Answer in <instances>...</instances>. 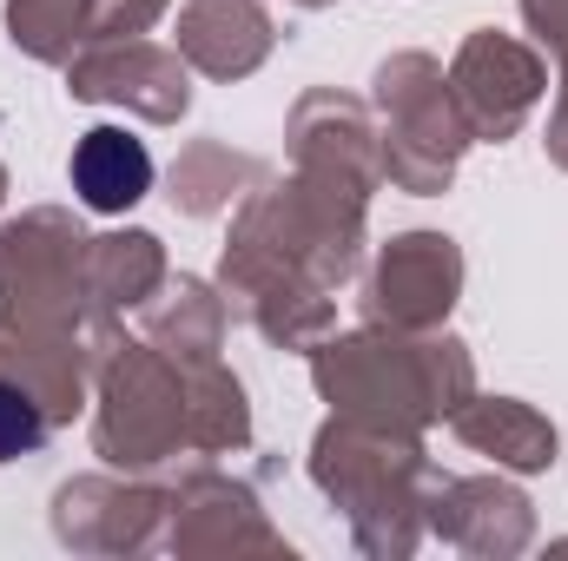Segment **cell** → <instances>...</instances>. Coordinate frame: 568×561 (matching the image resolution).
<instances>
[{
	"label": "cell",
	"instance_id": "3",
	"mask_svg": "<svg viewBox=\"0 0 568 561\" xmlns=\"http://www.w3.org/2000/svg\"><path fill=\"white\" fill-rule=\"evenodd\" d=\"M311 390L317 404L344 417L397 422V429H436L449 422L483 384H476V350L443 324V330H331L311 350Z\"/></svg>",
	"mask_w": 568,
	"mask_h": 561
},
{
	"label": "cell",
	"instance_id": "15",
	"mask_svg": "<svg viewBox=\"0 0 568 561\" xmlns=\"http://www.w3.org/2000/svg\"><path fill=\"white\" fill-rule=\"evenodd\" d=\"M93 370H100V350L87 337L0 324V377H13L53 417V429H67L80 410H93Z\"/></svg>",
	"mask_w": 568,
	"mask_h": 561
},
{
	"label": "cell",
	"instance_id": "26",
	"mask_svg": "<svg viewBox=\"0 0 568 561\" xmlns=\"http://www.w3.org/2000/svg\"><path fill=\"white\" fill-rule=\"evenodd\" d=\"M542 152H549L556 172H568V53L562 73H556V106H549V126H542Z\"/></svg>",
	"mask_w": 568,
	"mask_h": 561
},
{
	"label": "cell",
	"instance_id": "6",
	"mask_svg": "<svg viewBox=\"0 0 568 561\" xmlns=\"http://www.w3.org/2000/svg\"><path fill=\"white\" fill-rule=\"evenodd\" d=\"M93 456L126 476H165L185 449V364L120 337L93 370Z\"/></svg>",
	"mask_w": 568,
	"mask_h": 561
},
{
	"label": "cell",
	"instance_id": "16",
	"mask_svg": "<svg viewBox=\"0 0 568 561\" xmlns=\"http://www.w3.org/2000/svg\"><path fill=\"white\" fill-rule=\"evenodd\" d=\"M456 442L469 449V456H489L496 469H509V476H549L556 462H562V429L542 417L529 397H469L456 417Z\"/></svg>",
	"mask_w": 568,
	"mask_h": 561
},
{
	"label": "cell",
	"instance_id": "14",
	"mask_svg": "<svg viewBox=\"0 0 568 561\" xmlns=\"http://www.w3.org/2000/svg\"><path fill=\"white\" fill-rule=\"evenodd\" d=\"M172 47L199 80L232 86V80H252L278 53V20L265 0H179Z\"/></svg>",
	"mask_w": 568,
	"mask_h": 561
},
{
	"label": "cell",
	"instance_id": "2",
	"mask_svg": "<svg viewBox=\"0 0 568 561\" xmlns=\"http://www.w3.org/2000/svg\"><path fill=\"white\" fill-rule=\"evenodd\" d=\"M304 469H311V489L344 516L357 555L410 561L429 542V496H436L443 469L429 456L424 429L331 410L311 429Z\"/></svg>",
	"mask_w": 568,
	"mask_h": 561
},
{
	"label": "cell",
	"instance_id": "12",
	"mask_svg": "<svg viewBox=\"0 0 568 561\" xmlns=\"http://www.w3.org/2000/svg\"><path fill=\"white\" fill-rule=\"evenodd\" d=\"M284 159L291 172H317L357 192H384V145H377V113L371 100L344 86H304L284 113Z\"/></svg>",
	"mask_w": 568,
	"mask_h": 561
},
{
	"label": "cell",
	"instance_id": "27",
	"mask_svg": "<svg viewBox=\"0 0 568 561\" xmlns=\"http://www.w3.org/2000/svg\"><path fill=\"white\" fill-rule=\"evenodd\" d=\"M291 7H304V13H324V7H337V0H291Z\"/></svg>",
	"mask_w": 568,
	"mask_h": 561
},
{
	"label": "cell",
	"instance_id": "5",
	"mask_svg": "<svg viewBox=\"0 0 568 561\" xmlns=\"http://www.w3.org/2000/svg\"><path fill=\"white\" fill-rule=\"evenodd\" d=\"M371 113H377V145H384V185L410 198H443L463 172L469 126L449 100V73L424 47L384 53L371 73Z\"/></svg>",
	"mask_w": 568,
	"mask_h": 561
},
{
	"label": "cell",
	"instance_id": "7",
	"mask_svg": "<svg viewBox=\"0 0 568 561\" xmlns=\"http://www.w3.org/2000/svg\"><path fill=\"white\" fill-rule=\"evenodd\" d=\"M159 549L179 561H245V555L291 561V542L265 516L258 489L245 476L219 469V462H185L172 476V509H165V542Z\"/></svg>",
	"mask_w": 568,
	"mask_h": 561
},
{
	"label": "cell",
	"instance_id": "20",
	"mask_svg": "<svg viewBox=\"0 0 568 561\" xmlns=\"http://www.w3.org/2000/svg\"><path fill=\"white\" fill-rule=\"evenodd\" d=\"M185 449H192V462H219V456L252 449V397L225 357L185 364Z\"/></svg>",
	"mask_w": 568,
	"mask_h": 561
},
{
	"label": "cell",
	"instance_id": "24",
	"mask_svg": "<svg viewBox=\"0 0 568 561\" xmlns=\"http://www.w3.org/2000/svg\"><path fill=\"white\" fill-rule=\"evenodd\" d=\"M172 13V0H93V40H140Z\"/></svg>",
	"mask_w": 568,
	"mask_h": 561
},
{
	"label": "cell",
	"instance_id": "19",
	"mask_svg": "<svg viewBox=\"0 0 568 561\" xmlns=\"http://www.w3.org/2000/svg\"><path fill=\"white\" fill-rule=\"evenodd\" d=\"M265 178H272V165H265L258 152L205 133V140H185L179 159L165 165V198H172L179 218H219V212H232V205H239L252 185H265Z\"/></svg>",
	"mask_w": 568,
	"mask_h": 561
},
{
	"label": "cell",
	"instance_id": "1",
	"mask_svg": "<svg viewBox=\"0 0 568 561\" xmlns=\"http://www.w3.org/2000/svg\"><path fill=\"white\" fill-rule=\"evenodd\" d=\"M364 245H371V192L317 178V172H284L252 185L232 205V238L219 252V290L239 310L252 290L284 278H311L324 290L364 272Z\"/></svg>",
	"mask_w": 568,
	"mask_h": 561
},
{
	"label": "cell",
	"instance_id": "8",
	"mask_svg": "<svg viewBox=\"0 0 568 561\" xmlns=\"http://www.w3.org/2000/svg\"><path fill=\"white\" fill-rule=\"evenodd\" d=\"M443 73H449V100L476 145H509L549 93L542 47L523 33H503V27H469Z\"/></svg>",
	"mask_w": 568,
	"mask_h": 561
},
{
	"label": "cell",
	"instance_id": "13",
	"mask_svg": "<svg viewBox=\"0 0 568 561\" xmlns=\"http://www.w3.org/2000/svg\"><path fill=\"white\" fill-rule=\"evenodd\" d=\"M429 542L476 561H516L536 549V502L509 482V469L443 476L429 496Z\"/></svg>",
	"mask_w": 568,
	"mask_h": 561
},
{
	"label": "cell",
	"instance_id": "28",
	"mask_svg": "<svg viewBox=\"0 0 568 561\" xmlns=\"http://www.w3.org/2000/svg\"><path fill=\"white\" fill-rule=\"evenodd\" d=\"M7 192H13V172H7V159H0V205H7Z\"/></svg>",
	"mask_w": 568,
	"mask_h": 561
},
{
	"label": "cell",
	"instance_id": "22",
	"mask_svg": "<svg viewBox=\"0 0 568 561\" xmlns=\"http://www.w3.org/2000/svg\"><path fill=\"white\" fill-rule=\"evenodd\" d=\"M7 47L33 67H67L93 40V0H7L0 7Z\"/></svg>",
	"mask_w": 568,
	"mask_h": 561
},
{
	"label": "cell",
	"instance_id": "10",
	"mask_svg": "<svg viewBox=\"0 0 568 561\" xmlns=\"http://www.w3.org/2000/svg\"><path fill=\"white\" fill-rule=\"evenodd\" d=\"M67 93L80 106H120L140 126H179L192 113V67L159 40H87L67 67Z\"/></svg>",
	"mask_w": 568,
	"mask_h": 561
},
{
	"label": "cell",
	"instance_id": "17",
	"mask_svg": "<svg viewBox=\"0 0 568 561\" xmlns=\"http://www.w3.org/2000/svg\"><path fill=\"white\" fill-rule=\"evenodd\" d=\"M225 330H232V304L212 278H165L140 304V337L152 350H165L172 364H212L225 357Z\"/></svg>",
	"mask_w": 568,
	"mask_h": 561
},
{
	"label": "cell",
	"instance_id": "21",
	"mask_svg": "<svg viewBox=\"0 0 568 561\" xmlns=\"http://www.w3.org/2000/svg\"><path fill=\"white\" fill-rule=\"evenodd\" d=\"M165 278H172V265H165V238H159V232H145V225H113V232H93V238H87V284H93V297H100L113 317L140 310Z\"/></svg>",
	"mask_w": 568,
	"mask_h": 561
},
{
	"label": "cell",
	"instance_id": "9",
	"mask_svg": "<svg viewBox=\"0 0 568 561\" xmlns=\"http://www.w3.org/2000/svg\"><path fill=\"white\" fill-rule=\"evenodd\" d=\"M165 509H172V482L126 476V469H93V476H67L53 489L47 529L73 555L126 561V555H152L165 542Z\"/></svg>",
	"mask_w": 568,
	"mask_h": 561
},
{
	"label": "cell",
	"instance_id": "11",
	"mask_svg": "<svg viewBox=\"0 0 568 561\" xmlns=\"http://www.w3.org/2000/svg\"><path fill=\"white\" fill-rule=\"evenodd\" d=\"M463 245L449 232H397L364 265V324L390 330H443L463 304Z\"/></svg>",
	"mask_w": 568,
	"mask_h": 561
},
{
	"label": "cell",
	"instance_id": "23",
	"mask_svg": "<svg viewBox=\"0 0 568 561\" xmlns=\"http://www.w3.org/2000/svg\"><path fill=\"white\" fill-rule=\"evenodd\" d=\"M53 436H60L53 417H47V410L13 384V377H0V469H7V462H20V456H40Z\"/></svg>",
	"mask_w": 568,
	"mask_h": 561
},
{
	"label": "cell",
	"instance_id": "25",
	"mask_svg": "<svg viewBox=\"0 0 568 561\" xmlns=\"http://www.w3.org/2000/svg\"><path fill=\"white\" fill-rule=\"evenodd\" d=\"M523 7V27L536 47H549L556 60L568 53V0H516Z\"/></svg>",
	"mask_w": 568,
	"mask_h": 561
},
{
	"label": "cell",
	"instance_id": "4",
	"mask_svg": "<svg viewBox=\"0 0 568 561\" xmlns=\"http://www.w3.org/2000/svg\"><path fill=\"white\" fill-rule=\"evenodd\" d=\"M87 238L93 232L73 218V205H27L0 218V324L73 330L106 357L126 330L87 284Z\"/></svg>",
	"mask_w": 568,
	"mask_h": 561
},
{
	"label": "cell",
	"instance_id": "18",
	"mask_svg": "<svg viewBox=\"0 0 568 561\" xmlns=\"http://www.w3.org/2000/svg\"><path fill=\"white\" fill-rule=\"evenodd\" d=\"M152 178H159V165H152L145 140H133L126 126H87L67 152V185L100 218H126L152 192Z\"/></svg>",
	"mask_w": 568,
	"mask_h": 561
}]
</instances>
